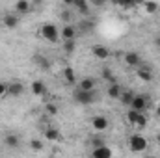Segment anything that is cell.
<instances>
[{
	"label": "cell",
	"mask_w": 160,
	"mask_h": 158,
	"mask_svg": "<svg viewBox=\"0 0 160 158\" xmlns=\"http://www.w3.org/2000/svg\"><path fill=\"white\" fill-rule=\"evenodd\" d=\"M41 36H43L47 41H50V43H56V41L60 39V30H58L56 24L45 22V24L41 26Z\"/></svg>",
	"instance_id": "6da1fadb"
},
{
	"label": "cell",
	"mask_w": 160,
	"mask_h": 158,
	"mask_svg": "<svg viewBox=\"0 0 160 158\" xmlns=\"http://www.w3.org/2000/svg\"><path fill=\"white\" fill-rule=\"evenodd\" d=\"M30 89H32L34 95H45V93H47V86H45V82H41V80H34L32 86H30Z\"/></svg>",
	"instance_id": "2e32d148"
},
{
	"label": "cell",
	"mask_w": 160,
	"mask_h": 158,
	"mask_svg": "<svg viewBox=\"0 0 160 158\" xmlns=\"http://www.w3.org/2000/svg\"><path fill=\"white\" fill-rule=\"evenodd\" d=\"M136 75H138V78L143 80V82H151V80L155 78V75H153L151 67H147V65H142V67H138Z\"/></svg>",
	"instance_id": "30bf717a"
},
{
	"label": "cell",
	"mask_w": 160,
	"mask_h": 158,
	"mask_svg": "<svg viewBox=\"0 0 160 158\" xmlns=\"http://www.w3.org/2000/svg\"><path fill=\"white\" fill-rule=\"evenodd\" d=\"M130 110H134V112H145L147 108H149V99L145 97V95H134V99H132V104L128 106Z\"/></svg>",
	"instance_id": "277c9868"
},
{
	"label": "cell",
	"mask_w": 160,
	"mask_h": 158,
	"mask_svg": "<svg viewBox=\"0 0 160 158\" xmlns=\"http://www.w3.org/2000/svg\"><path fill=\"white\" fill-rule=\"evenodd\" d=\"M108 119L104 117V116H95V117L91 119V126L97 130V132H104L106 128H108Z\"/></svg>",
	"instance_id": "52a82bcc"
},
{
	"label": "cell",
	"mask_w": 160,
	"mask_h": 158,
	"mask_svg": "<svg viewBox=\"0 0 160 158\" xmlns=\"http://www.w3.org/2000/svg\"><path fill=\"white\" fill-rule=\"evenodd\" d=\"M45 112L50 114V116H56V114H58V108H56V104H50V102H48V104L45 106Z\"/></svg>",
	"instance_id": "83f0119b"
},
{
	"label": "cell",
	"mask_w": 160,
	"mask_h": 158,
	"mask_svg": "<svg viewBox=\"0 0 160 158\" xmlns=\"http://www.w3.org/2000/svg\"><path fill=\"white\" fill-rule=\"evenodd\" d=\"M125 63L128 65V67H142V56L138 54V52H127L125 54Z\"/></svg>",
	"instance_id": "8992f818"
},
{
	"label": "cell",
	"mask_w": 160,
	"mask_h": 158,
	"mask_svg": "<svg viewBox=\"0 0 160 158\" xmlns=\"http://www.w3.org/2000/svg\"><path fill=\"white\" fill-rule=\"evenodd\" d=\"M30 147H32V151H43V141L34 138V140L30 141Z\"/></svg>",
	"instance_id": "4316f807"
},
{
	"label": "cell",
	"mask_w": 160,
	"mask_h": 158,
	"mask_svg": "<svg viewBox=\"0 0 160 158\" xmlns=\"http://www.w3.org/2000/svg\"><path fill=\"white\" fill-rule=\"evenodd\" d=\"M128 123L130 125H134V126H138V128H145V125H147V117L142 114V112H134V110H130L128 112Z\"/></svg>",
	"instance_id": "5b68a950"
},
{
	"label": "cell",
	"mask_w": 160,
	"mask_h": 158,
	"mask_svg": "<svg viewBox=\"0 0 160 158\" xmlns=\"http://www.w3.org/2000/svg\"><path fill=\"white\" fill-rule=\"evenodd\" d=\"M91 145H93V149H95V147H101V145H104V143H102V140L93 138V140H91Z\"/></svg>",
	"instance_id": "4dcf8cb0"
},
{
	"label": "cell",
	"mask_w": 160,
	"mask_h": 158,
	"mask_svg": "<svg viewBox=\"0 0 160 158\" xmlns=\"http://www.w3.org/2000/svg\"><path fill=\"white\" fill-rule=\"evenodd\" d=\"M6 93H8V84L6 82H0V97L6 95Z\"/></svg>",
	"instance_id": "1f68e13d"
},
{
	"label": "cell",
	"mask_w": 160,
	"mask_h": 158,
	"mask_svg": "<svg viewBox=\"0 0 160 158\" xmlns=\"http://www.w3.org/2000/svg\"><path fill=\"white\" fill-rule=\"evenodd\" d=\"M128 147H130L132 153H143L147 149V140L142 134H132L130 140H128Z\"/></svg>",
	"instance_id": "7a4b0ae2"
},
{
	"label": "cell",
	"mask_w": 160,
	"mask_h": 158,
	"mask_svg": "<svg viewBox=\"0 0 160 158\" xmlns=\"http://www.w3.org/2000/svg\"><path fill=\"white\" fill-rule=\"evenodd\" d=\"M2 22H4L6 28L13 30V28H17V24H19V17H17V15H4Z\"/></svg>",
	"instance_id": "e0dca14e"
},
{
	"label": "cell",
	"mask_w": 160,
	"mask_h": 158,
	"mask_svg": "<svg viewBox=\"0 0 160 158\" xmlns=\"http://www.w3.org/2000/svg\"><path fill=\"white\" fill-rule=\"evenodd\" d=\"M101 75H102V78L106 80V82H110V84H114V82H116L114 75H112V69H108V67H104V69L101 71Z\"/></svg>",
	"instance_id": "484cf974"
},
{
	"label": "cell",
	"mask_w": 160,
	"mask_h": 158,
	"mask_svg": "<svg viewBox=\"0 0 160 158\" xmlns=\"http://www.w3.org/2000/svg\"><path fill=\"white\" fill-rule=\"evenodd\" d=\"M22 89H24V86H22L21 82H11V84H8V95H11V97L22 95Z\"/></svg>",
	"instance_id": "4fadbf2b"
},
{
	"label": "cell",
	"mask_w": 160,
	"mask_h": 158,
	"mask_svg": "<svg viewBox=\"0 0 160 158\" xmlns=\"http://www.w3.org/2000/svg\"><path fill=\"white\" fill-rule=\"evenodd\" d=\"M121 7H125V9H128V7H134V2H119Z\"/></svg>",
	"instance_id": "d6a6232c"
},
{
	"label": "cell",
	"mask_w": 160,
	"mask_h": 158,
	"mask_svg": "<svg viewBox=\"0 0 160 158\" xmlns=\"http://www.w3.org/2000/svg\"><path fill=\"white\" fill-rule=\"evenodd\" d=\"M45 138H47L48 141H58L62 136H60V130H58V128H54V126H48V128L45 130Z\"/></svg>",
	"instance_id": "ac0fdd59"
},
{
	"label": "cell",
	"mask_w": 160,
	"mask_h": 158,
	"mask_svg": "<svg viewBox=\"0 0 160 158\" xmlns=\"http://www.w3.org/2000/svg\"><path fill=\"white\" fill-rule=\"evenodd\" d=\"M91 52H93V56H95L97 60H108V58L112 56V52H110L106 47H102V45H95V47L91 48Z\"/></svg>",
	"instance_id": "9c48e42d"
},
{
	"label": "cell",
	"mask_w": 160,
	"mask_h": 158,
	"mask_svg": "<svg viewBox=\"0 0 160 158\" xmlns=\"http://www.w3.org/2000/svg\"><path fill=\"white\" fill-rule=\"evenodd\" d=\"M60 19H62L63 22H67V21L71 19V13H69V11H62V13H60Z\"/></svg>",
	"instance_id": "f546056e"
},
{
	"label": "cell",
	"mask_w": 160,
	"mask_h": 158,
	"mask_svg": "<svg viewBox=\"0 0 160 158\" xmlns=\"http://www.w3.org/2000/svg\"><path fill=\"white\" fill-rule=\"evenodd\" d=\"M4 143H6V147H9V149H17V147H19V143H21V140H19V136H17V134H6Z\"/></svg>",
	"instance_id": "9a60e30c"
},
{
	"label": "cell",
	"mask_w": 160,
	"mask_h": 158,
	"mask_svg": "<svg viewBox=\"0 0 160 158\" xmlns=\"http://www.w3.org/2000/svg\"><path fill=\"white\" fill-rule=\"evenodd\" d=\"M93 26H95L93 22H82V24H80V30H84V32H89Z\"/></svg>",
	"instance_id": "f1b7e54d"
},
{
	"label": "cell",
	"mask_w": 160,
	"mask_h": 158,
	"mask_svg": "<svg viewBox=\"0 0 160 158\" xmlns=\"http://www.w3.org/2000/svg\"><path fill=\"white\" fill-rule=\"evenodd\" d=\"M151 158H153V156H151Z\"/></svg>",
	"instance_id": "d590c367"
},
{
	"label": "cell",
	"mask_w": 160,
	"mask_h": 158,
	"mask_svg": "<svg viewBox=\"0 0 160 158\" xmlns=\"http://www.w3.org/2000/svg\"><path fill=\"white\" fill-rule=\"evenodd\" d=\"M95 87H97V82H95V78H89V77L82 78L77 86V89H80V91H95Z\"/></svg>",
	"instance_id": "ba28073f"
},
{
	"label": "cell",
	"mask_w": 160,
	"mask_h": 158,
	"mask_svg": "<svg viewBox=\"0 0 160 158\" xmlns=\"http://www.w3.org/2000/svg\"><path fill=\"white\" fill-rule=\"evenodd\" d=\"M134 95H136V93H132V91H130V89H123V93H121V102H123V104H125V106H130V104H132V99H134Z\"/></svg>",
	"instance_id": "ffe728a7"
},
{
	"label": "cell",
	"mask_w": 160,
	"mask_h": 158,
	"mask_svg": "<svg viewBox=\"0 0 160 158\" xmlns=\"http://www.w3.org/2000/svg\"><path fill=\"white\" fill-rule=\"evenodd\" d=\"M60 36L63 37V41H71L77 37V28L73 24H65L62 30H60Z\"/></svg>",
	"instance_id": "8fae6325"
},
{
	"label": "cell",
	"mask_w": 160,
	"mask_h": 158,
	"mask_svg": "<svg viewBox=\"0 0 160 158\" xmlns=\"http://www.w3.org/2000/svg\"><path fill=\"white\" fill-rule=\"evenodd\" d=\"M155 116L160 119V104H157V108H155Z\"/></svg>",
	"instance_id": "836d02e7"
},
{
	"label": "cell",
	"mask_w": 160,
	"mask_h": 158,
	"mask_svg": "<svg viewBox=\"0 0 160 158\" xmlns=\"http://www.w3.org/2000/svg\"><path fill=\"white\" fill-rule=\"evenodd\" d=\"M73 97H75V101H77L78 104H82V106H89V104L97 99L95 91H80V89H75Z\"/></svg>",
	"instance_id": "3957f363"
},
{
	"label": "cell",
	"mask_w": 160,
	"mask_h": 158,
	"mask_svg": "<svg viewBox=\"0 0 160 158\" xmlns=\"http://www.w3.org/2000/svg\"><path fill=\"white\" fill-rule=\"evenodd\" d=\"M34 62L39 65L41 69H45V71H47V69H50V62H48L47 58H43V56H36V58H34Z\"/></svg>",
	"instance_id": "cb8c5ba5"
},
{
	"label": "cell",
	"mask_w": 160,
	"mask_h": 158,
	"mask_svg": "<svg viewBox=\"0 0 160 158\" xmlns=\"http://www.w3.org/2000/svg\"><path fill=\"white\" fill-rule=\"evenodd\" d=\"M93 158H112V149L108 145H101V147H95L93 153H91Z\"/></svg>",
	"instance_id": "7c38bea8"
},
{
	"label": "cell",
	"mask_w": 160,
	"mask_h": 158,
	"mask_svg": "<svg viewBox=\"0 0 160 158\" xmlns=\"http://www.w3.org/2000/svg\"><path fill=\"white\" fill-rule=\"evenodd\" d=\"M155 45H157V47H158V48H160V36H158V37H157V39H155Z\"/></svg>",
	"instance_id": "e575fe53"
},
{
	"label": "cell",
	"mask_w": 160,
	"mask_h": 158,
	"mask_svg": "<svg viewBox=\"0 0 160 158\" xmlns=\"http://www.w3.org/2000/svg\"><path fill=\"white\" fill-rule=\"evenodd\" d=\"M143 7H145L147 15H155V13L158 11V4H157V2H145V4H143Z\"/></svg>",
	"instance_id": "603a6c76"
},
{
	"label": "cell",
	"mask_w": 160,
	"mask_h": 158,
	"mask_svg": "<svg viewBox=\"0 0 160 158\" xmlns=\"http://www.w3.org/2000/svg\"><path fill=\"white\" fill-rule=\"evenodd\" d=\"M30 7H32V6H30L28 0H19V2H15V11L21 13V15H22V13H28Z\"/></svg>",
	"instance_id": "d6986e66"
},
{
	"label": "cell",
	"mask_w": 160,
	"mask_h": 158,
	"mask_svg": "<svg viewBox=\"0 0 160 158\" xmlns=\"http://www.w3.org/2000/svg\"><path fill=\"white\" fill-rule=\"evenodd\" d=\"M75 48H77V41H75V39L63 41V50H65V54H73V52H75Z\"/></svg>",
	"instance_id": "d4e9b609"
},
{
	"label": "cell",
	"mask_w": 160,
	"mask_h": 158,
	"mask_svg": "<svg viewBox=\"0 0 160 158\" xmlns=\"http://www.w3.org/2000/svg\"><path fill=\"white\" fill-rule=\"evenodd\" d=\"M63 78H65L67 84H75V82H77L75 69H73V67H63Z\"/></svg>",
	"instance_id": "44dd1931"
},
{
	"label": "cell",
	"mask_w": 160,
	"mask_h": 158,
	"mask_svg": "<svg viewBox=\"0 0 160 158\" xmlns=\"http://www.w3.org/2000/svg\"><path fill=\"white\" fill-rule=\"evenodd\" d=\"M73 6L78 9L82 15H88V11H89V4H88L86 0H75V2H73Z\"/></svg>",
	"instance_id": "7402d4cb"
},
{
	"label": "cell",
	"mask_w": 160,
	"mask_h": 158,
	"mask_svg": "<svg viewBox=\"0 0 160 158\" xmlns=\"http://www.w3.org/2000/svg\"><path fill=\"white\" fill-rule=\"evenodd\" d=\"M106 93H108V97H112V99H119L121 93H123V87H121L118 82H114V84H108V89H106Z\"/></svg>",
	"instance_id": "5bb4252c"
}]
</instances>
